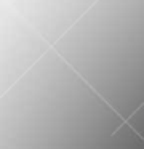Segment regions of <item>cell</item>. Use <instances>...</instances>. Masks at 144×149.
Returning <instances> with one entry per match:
<instances>
[]
</instances>
